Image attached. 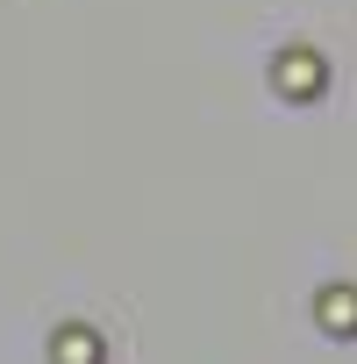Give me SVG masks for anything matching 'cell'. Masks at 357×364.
<instances>
[{
    "mask_svg": "<svg viewBox=\"0 0 357 364\" xmlns=\"http://www.w3.org/2000/svg\"><path fill=\"white\" fill-rule=\"evenodd\" d=\"M279 72H286V86H314V58H286Z\"/></svg>",
    "mask_w": 357,
    "mask_h": 364,
    "instance_id": "1",
    "label": "cell"
}]
</instances>
